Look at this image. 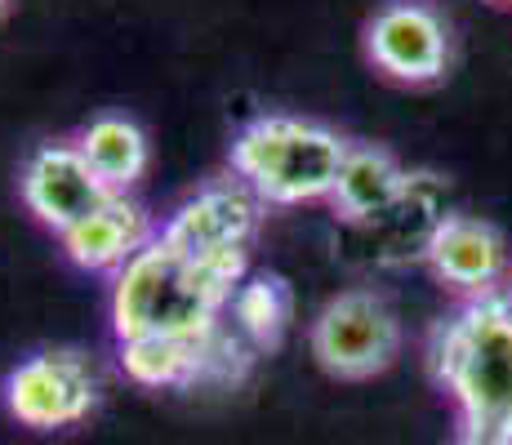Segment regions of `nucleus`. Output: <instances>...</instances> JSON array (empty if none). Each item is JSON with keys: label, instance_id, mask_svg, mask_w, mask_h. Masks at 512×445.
I'll list each match as a JSON object with an SVG mask.
<instances>
[{"label": "nucleus", "instance_id": "nucleus-1", "mask_svg": "<svg viewBox=\"0 0 512 445\" xmlns=\"http://www.w3.org/2000/svg\"><path fill=\"white\" fill-rule=\"evenodd\" d=\"M250 250L187 259L183 250L152 236L130 263L116 272L112 285V334L125 339H205L223 325V308H232V294L245 281Z\"/></svg>", "mask_w": 512, "mask_h": 445}, {"label": "nucleus", "instance_id": "nucleus-2", "mask_svg": "<svg viewBox=\"0 0 512 445\" xmlns=\"http://www.w3.org/2000/svg\"><path fill=\"white\" fill-rule=\"evenodd\" d=\"M428 370L459 414V441L512 445V294L459 299L428 334Z\"/></svg>", "mask_w": 512, "mask_h": 445}, {"label": "nucleus", "instance_id": "nucleus-3", "mask_svg": "<svg viewBox=\"0 0 512 445\" xmlns=\"http://www.w3.org/2000/svg\"><path fill=\"white\" fill-rule=\"evenodd\" d=\"M352 138L303 116H259L232 138V174L263 205L330 201Z\"/></svg>", "mask_w": 512, "mask_h": 445}, {"label": "nucleus", "instance_id": "nucleus-4", "mask_svg": "<svg viewBox=\"0 0 512 445\" xmlns=\"http://www.w3.org/2000/svg\"><path fill=\"white\" fill-rule=\"evenodd\" d=\"M317 365L339 383H366L401 356V316L374 290H343L308 330Z\"/></svg>", "mask_w": 512, "mask_h": 445}, {"label": "nucleus", "instance_id": "nucleus-5", "mask_svg": "<svg viewBox=\"0 0 512 445\" xmlns=\"http://www.w3.org/2000/svg\"><path fill=\"white\" fill-rule=\"evenodd\" d=\"M98 392H103L98 370L76 348H45L23 356L0 383L9 419L32 432H63L85 423L98 410Z\"/></svg>", "mask_w": 512, "mask_h": 445}, {"label": "nucleus", "instance_id": "nucleus-6", "mask_svg": "<svg viewBox=\"0 0 512 445\" xmlns=\"http://www.w3.org/2000/svg\"><path fill=\"white\" fill-rule=\"evenodd\" d=\"M370 67L392 85H437L450 72V27L428 0H383L361 32Z\"/></svg>", "mask_w": 512, "mask_h": 445}, {"label": "nucleus", "instance_id": "nucleus-7", "mask_svg": "<svg viewBox=\"0 0 512 445\" xmlns=\"http://www.w3.org/2000/svg\"><path fill=\"white\" fill-rule=\"evenodd\" d=\"M259 210L263 201L245 183H210L196 196H187L179 210L170 214L156 236L174 250H183L187 259H210V254H232L250 250L254 232H259Z\"/></svg>", "mask_w": 512, "mask_h": 445}, {"label": "nucleus", "instance_id": "nucleus-8", "mask_svg": "<svg viewBox=\"0 0 512 445\" xmlns=\"http://www.w3.org/2000/svg\"><path fill=\"white\" fill-rule=\"evenodd\" d=\"M112 201L90 161L81 156V147L58 138V143H41L23 165V205L32 210V219L49 227V232H72L76 223H85L94 210Z\"/></svg>", "mask_w": 512, "mask_h": 445}, {"label": "nucleus", "instance_id": "nucleus-9", "mask_svg": "<svg viewBox=\"0 0 512 445\" xmlns=\"http://www.w3.org/2000/svg\"><path fill=\"white\" fill-rule=\"evenodd\" d=\"M423 263L459 299H486V294L504 290L508 245L486 219L446 214L432 223L428 241H423Z\"/></svg>", "mask_w": 512, "mask_h": 445}, {"label": "nucleus", "instance_id": "nucleus-10", "mask_svg": "<svg viewBox=\"0 0 512 445\" xmlns=\"http://www.w3.org/2000/svg\"><path fill=\"white\" fill-rule=\"evenodd\" d=\"M241 339V334H236ZM228 330H214L205 339H179V334H156V339H125L121 370L143 388H192L201 379H232V356L241 352Z\"/></svg>", "mask_w": 512, "mask_h": 445}, {"label": "nucleus", "instance_id": "nucleus-11", "mask_svg": "<svg viewBox=\"0 0 512 445\" xmlns=\"http://www.w3.org/2000/svg\"><path fill=\"white\" fill-rule=\"evenodd\" d=\"M156 227L134 196H112L103 210H94L85 223L63 232V254L85 272H121L143 245H152Z\"/></svg>", "mask_w": 512, "mask_h": 445}, {"label": "nucleus", "instance_id": "nucleus-12", "mask_svg": "<svg viewBox=\"0 0 512 445\" xmlns=\"http://www.w3.org/2000/svg\"><path fill=\"white\" fill-rule=\"evenodd\" d=\"M410 174L388 147L374 143H352L348 161L339 170V183L330 192V210L343 223H374L406 196Z\"/></svg>", "mask_w": 512, "mask_h": 445}, {"label": "nucleus", "instance_id": "nucleus-13", "mask_svg": "<svg viewBox=\"0 0 512 445\" xmlns=\"http://www.w3.org/2000/svg\"><path fill=\"white\" fill-rule=\"evenodd\" d=\"M72 143L112 196H130V187L147 174V134L130 116H94Z\"/></svg>", "mask_w": 512, "mask_h": 445}, {"label": "nucleus", "instance_id": "nucleus-14", "mask_svg": "<svg viewBox=\"0 0 512 445\" xmlns=\"http://www.w3.org/2000/svg\"><path fill=\"white\" fill-rule=\"evenodd\" d=\"M290 285L277 272H259L250 281H241V290L232 294V330L250 343L254 352L281 348L285 325H290Z\"/></svg>", "mask_w": 512, "mask_h": 445}, {"label": "nucleus", "instance_id": "nucleus-15", "mask_svg": "<svg viewBox=\"0 0 512 445\" xmlns=\"http://www.w3.org/2000/svg\"><path fill=\"white\" fill-rule=\"evenodd\" d=\"M490 5H499V9H512V0H490Z\"/></svg>", "mask_w": 512, "mask_h": 445}, {"label": "nucleus", "instance_id": "nucleus-16", "mask_svg": "<svg viewBox=\"0 0 512 445\" xmlns=\"http://www.w3.org/2000/svg\"><path fill=\"white\" fill-rule=\"evenodd\" d=\"M5 5H9V0H0V14H5Z\"/></svg>", "mask_w": 512, "mask_h": 445}, {"label": "nucleus", "instance_id": "nucleus-17", "mask_svg": "<svg viewBox=\"0 0 512 445\" xmlns=\"http://www.w3.org/2000/svg\"><path fill=\"white\" fill-rule=\"evenodd\" d=\"M459 445H472V441H459Z\"/></svg>", "mask_w": 512, "mask_h": 445}]
</instances>
